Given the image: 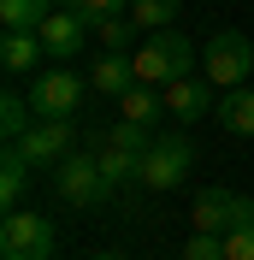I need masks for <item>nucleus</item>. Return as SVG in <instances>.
Listing matches in <instances>:
<instances>
[{"mask_svg":"<svg viewBox=\"0 0 254 260\" xmlns=\"http://www.w3.org/2000/svg\"><path fill=\"white\" fill-rule=\"evenodd\" d=\"M95 260H118V254H112V248H107V254H95Z\"/></svg>","mask_w":254,"mask_h":260,"instance_id":"obj_24","label":"nucleus"},{"mask_svg":"<svg viewBox=\"0 0 254 260\" xmlns=\"http://www.w3.org/2000/svg\"><path fill=\"white\" fill-rule=\"evenodd\" d=\"M219 89H213V83L207 77H172L166 83V113L177 118V124H201L207 113H219Z\"/></svg>","mask_w":254,"mask_h":260,"instance_id":"obj_9","label":"nucleus"},{"mask_svg":"<svg viewBox=\"0 0 254 260\" xmlns=\"http://www.w3.org/2000/svg\"><path fill=\"white\" fill-rule=\"evenodd\" d=\"M118 113H124L130 124H154V118L166 113V89H154V83H130L124 95H118Z\"/></svg>","mask_w":254,"mask_h":260,"instance_id":"obj_14","label":"nucleus"},{"mask_svg":"<svg viewBox=\"0 0 254 260\" xmlns=\"http://www.w3.org/2000/svg\"><path fill=\"white\" fill-rule=\"evenodd\" d=\"M53 195H59L65 207L89 213V207H101V201H112V183H107V172H101L95 154H65V160L53 166Z\"/></svg>","mask_w":254,"mask_h":260,"instance_id":"obj_2","label":"nucleus"},{"mask_svg":"<svg viewBox=\"0 0 254 260\" xmlns=\"http://www.w3.org/2000/svg\"><path fill=\"white\" fill-rule=\"evenodd\" d=\"M130 83H136V59H130V53H112V48H101V59L89 65V89H95V95H124Z\"/></svg>","mask_w":254,"mask_h":260,"instance_id":"obj_11","label":"nucleus"},{"mask_svg":"<svg viewBox=\"0 0 254 260\" xmlns=\"http://www.w3.org/2000/svg\"><path fill=\"white\" fill-rule=\"evenodd\" d=\"M53 0H0V30H42Z\"/></svg>","mask_w":254,"mask_h":260,"instance_id":"obj_18","label":"nucleus"},{"mask_svg":"<svg viewBox=\"0 0 254 260\" xmlns=\"http://www.w3.org/2000/svg\"><path fill=\"white\" fill-rule=\"evenodd\" d=\"M136 30H142V24L118 12V18H107V24H95V42H101V48H112V53H124V48H130V36H136Z\"/></svg>","mask_w":254,"mask_h":260,"instance_id":"obj_20","label":"nucleus"},{"mask_svg":"<svg viewBox=\"0 0 254 260\" xmlns=\"http://www.w3.org/2000/svg\"><path fill=\"white\" fill-rule=\"evenodd\" d=\"M30 124H36V107H30V95L6 89V95H0V136H6V142H18V136H24Z\"/></svg>","mask_w":254,"mask_h":260,"instance_id":"obj_17","label":"nucleus"},{"mask_svg":"<svg viewBox=\"0 0 254 260\" xmlns=\"http://www.w3.org/2000/svg\"><path fill=\"white\" fill-rule=\"evenodd\" d=\"M177 12H183V0H136V6H130V18H136L142 30H172Z\"/></svg>","mask_w":254,"mask_h":260,"instance_id":"obj_19","label":"nucleus"},{"mask_svg":"<svg viewBox=\"0 0 254 260\" xmlns=\"http://www.w3.org/2000/svg\"><path fill=\"white\" fill-rule=\"evenodd\" d=\"M42 48H48V59H77L83 53V36H89V18L71 12V6H53L48 18H42Z\"/></svg>","mask_w":254,"mask_h":260,"instance_id":"obj_10","label":"nucleus"},{"mask_svg":"<svg viewBox=\"0 0 254 260\" xmlns=\"http://www.w3.org/2000/svg\"><path fill=\"white\" fill-rule=\"evenodd\" d=\"M53 219L30 207H12L0 225V260H53Z\"/></svg>","mask_w":254,"mask_h":260,"instance_id":"obj_3","label":"nucleus"},{"mask_svg":"<svg viewBox=\"0 0 254 260\" xmlns=\"http://www.w3.org/2000/svg\"><path fill=\"white\" fill-rule=\"evenodd\" d=\"M219 124L231 130V136H254V89H225Z\"/></svg>","mask_w":254,"mask_h":260,"instance_id":"obj_16","label":"nucleus"},{"mask_svg":"<svg viewBox=\"0 0 254 260\" xmlns=\"http://www.w3.org/2000/svg\"><path fill=\"white\" fill-rule=\"evenodd\" d=\"M177 260H183V254H177Z\"/></svg>","mask_w":254,"mask_h":260,"instance_id":"obj_25","label":"nucleus"},{"mask_svg":"<svg viewBox=\"0 0 254 260\" xmlns=\"http://www.w3.org/2000/svg\"><path fill=\"white\" fill-rule=\"evenodd\" d=\"M183 260H231V254H225V237H219V231H195L189 243H183Z\"/></svg>","mask_w":254,"mask_h":260,"instance_id":"obj_22","label":"nucleus"},{"mask_svg":"<svg viewBox=\"0 0 254 260\" xmlns=\"http://www.w3.org/2000/svg\"><path fill=\"white\" fill-rule=\"evenodd\" d=\"M189 166H195V148H189V136H160L154 148L142 154V189H154V195H166V189H177V183L189 178Z\"/></svg>","mask_w":254,"mask_h":260,"instance_id":"obj_6","label":"nucleus"},{"mask_svg":"<svg viewBox=\"0 0 254 260\" xmlns=\"http://www.w3.org/2000/svg\"><path fill=\"white\" fill-rule=\"evenodd\" d=\"M30 107H36V118H77V113H83V77L71 71V65H48V71H36Z\"/></svg>","mask_w":254,"mask_h":260,"instance_id":"obj_5","label":"nucleus"},{"mask_svg":"<svg viewBox=\"0 0 254 260\" xmlns=\"http://www.w3.org/2000/svg\"><path fill=\"white\" fill-rule=\"evenodd\" d=\"M101 172H107V183L112 189H124V183H136L142 178V154H136V148H118V142H101Z\"/></svg>","mask_w":254,"mask_h":260,"instance_id":"obj_15","label":"nucleus"},{"mask_svg":"<svg viewBox=\"0 0 254 260\" xmlns=\"http://www.w3.org/2000/svg\"><path fill=\"white\" fill-rule=\"evenodd\" d=\"M30 172H36V166L24 160V148L6 142V154H0V201H6V213L24 201V189H30Z\"/></svg>","mask_w":254,"mask_h":260,"instance_id":"obj_13","label":"nucleus"},{"mask_svg":"<svg viewBox=\"0 0 254 260\" xmlns=\"http://www.w3.org/2000/svg\"><path fill=\"white\" fill-rule=\"evenodd\" d=\"M189 219H195V231H237V225H248L254 219V201L248 195H237V189H201L195 195V207H189Z\"/></svg>","mask_w":254,"mask_h":260,"instance_id":"obj_8","label":"nucleus"},{"mask_svg":"<svg viewBox=\"0 0 254 260\" xmlns=\"http://www.w3.org/2000/svg\"><path fill=\"white\" fill-rule=\"evenodd\" d=\"M248 71H254V48H248L242 30H219L201 48V77L213 83V89H242Z\"/></svg>","mask_w":254,"mask_h":260,"instance_id":"obj_4","label":"nucleus"},{"mask_svg":"<svg viewBox=\"0 0 254 260\" xmlns=\"http://www.w3.org/2000/svg\"><path fill=\"white\" fill-rule=\"evenodd\" d=\"M225 254L231 260H254V219L237 225V231H225Z\"/></svg>","mask_w":254,"mask_h":260,"instance_id":"obj_23","label":"nucleus"},{"mask_svg":"<svg viewBox=\"0 0 254 260\" xmlns=\"http://www.w3.org/2000/svg\"><path fill=\"white\" fill-rule=\"evenodd\" d=\"M36 59H48V48H42V36H36V30H6V36H0V65H6L12 77L36 71Z\"/></svg>","mask_w":254,"mask_h":260,"instance_id":"obj_12","label":"nucleus"},{"mask_svg":"<svg viewBox=\"0 0 254 260\" xmlns=\"http://www.w3.org/2000/svg\"><path fill=\"white\" fill-rule=\"evenodd\" d=\"M65 6H71V12H83V18H89V30H95V24H107V18L130 12L136 0H65Z\"/></svg>","mask_w":254,"mask_h":260,"instance_id":"obj_21","label":"nucleus"},{"mask_svg":"<svg viewBox=\"0 0 254 260\" xmlns=\"http://www.w3.org/2000/svg\"><path fill=\"white\" fill-rule=\"evenodd\" d=\"M18 148H24V160H30L36 172H53L65 154H77V124H71V118H36V124L18 136Z\"/></svg>","mask_w":254,"mask_h":260,"instance_id":"obj_7","label":"nucleus"},{"mask_svg":"<svg viewBox=\"0 0 254 260\" xmlns=\"http://www.w3.org/2000/svg\"><path fill=\"white\" fill-rule=\"evenodd\" d=\"M130 59H136V83L166 89L172 77H189V65H195V42H189L183 30H154L142 48L130 53Z\"/></svg>","mask_w":254,"mask_h":260,"instance_id":"obj_1","label":"nucleus"}]
</instances>
